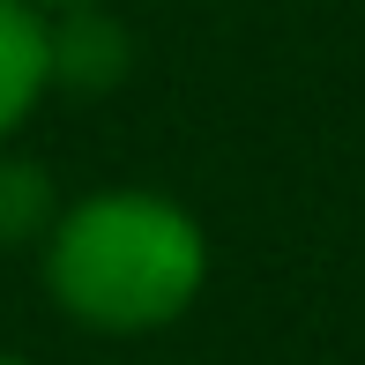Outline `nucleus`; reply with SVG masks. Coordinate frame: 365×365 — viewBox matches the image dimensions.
<instances>
[{"label": "nucleus", "instance_id": "1", "mask_svg": "<svg viewBox=\"0 0 365 365\" xmlns=\"http://www.w3.org/2000/svg\"><path fill=\"white\" fill-rule=\"evenodd\" d=\"M209 276V239L172 194L112 187L60 209L45 231V291L82 328L105 336H149L179 321Z\"/></svg>", "mask_w": 365, "mask_h": 365}, {"label": "nucleus", "instance_id": "2", "mask_svg": "<svg viewBox=\"0 0 365 365\" xmlns=\"http://www.w3.org/2000/svg\"><path fill=\"white\" fill-rule=\"evenodd\" d=\"M45 53H53V82L75 97H105L135 60V38L112 8L82 0V8H45Z\"/></svg>", "mask_w": 365, "mask_h": 365}, {"label": "nucleus", "instance_id": "3", "mask_svg": "<svg viewBox=\"0 0 365 365\" xmlns=\"http://www.w3.org/2000/svg\"><path fill=\"white\" fill-rule=\"evenodd\" d=\"M53 90L45 53V8L38 0H0V142L30 120V105Z\"/></svg>", "mask_w": 365, "mask_h": 365}, {"label": "nucleus", "instance_id": "4", "mask_svg": "<svg viewBox=\"0 0 365 365\" xmlns=\"http://www.w3.org/2000/svg\"><path fill=\"white\" fill-rule=\"evenodd\" d=\"M60 224L53 172L38 157H0V246H38Z\"/></svg>", "mask_w": 365, "mask_h": 365}, {"label": "nucleus", "instance_id": "5", "mask_svg": "<svg viewBox=\"0 0 365 365\" xmlns=\"http://www.w3.org/2000/svg\"><path fill=\"white\" fill-rule=\"evenodd\" d=\"M38 8H82V0H38Z\"/></svg>", "mask_w": 365, "mask_h": 365}, {"label": "nucleus", "instance_id": "6", "mask_svg": "<svg viewBox=\"0 0 365 365\" xmlns=\"http://www.w3.org/2000/svg\"><path fill=\"white\" fill-rule=\"evenodd\" d=\"M0 365H23V358H0Z\"/></svg>", "mask_w": 365, "mask_h": 365}]
</instances>
